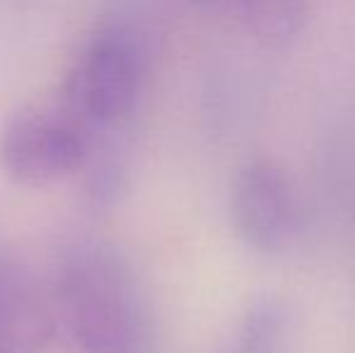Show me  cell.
<instances>
[{"label": "cell", "mask_w": 355, "mask_h": 353, "mask_svg": "<svg viewBox=\"0 0 355 353\" xmlns=\"http://www.w3.org/2000/svg\"><path fill=\"white\" fill-rule=\"evenodd\" d=\"M53 310L83 353H150L136 276L114 247L83 242L63 255Z\"/></svg>", "instance_id": "6da1fadb"}, {"label": "cell", "mask_w": 355, "mask_h": 353, "mask_svg": "<svg viewBox=\"0 0 355 353\" xmlns=\"http://www.w3.org/2000/svg\"><path fill=\"white\" fill-rule=\"evenodd\" d=\"M145 80V56L128 27H104L89 39L63 83L61 104L87 131L89 143L99 131L119 128L133 117Z\"/></svg>", "instance_id": "7a4b0ae2"}, {"label": "cell", "mask_w": 355, "mask_h": 353, "mask_svg": "<svg viewBox=\"0 0 355 353\" xmlns=\"http://www.w3.org/2000/svg\"><path fill=\"white\" fill-rule=\"evenodd\" d=\"M92 153L83 126L61 107L19 109L0 136V165L19 184H51L80 172Z\"/></svg>", "instance_id": "3957f363"}, {"label": "cell", "mask_w": 355, "mask_h": 353, "mask_svg": "<svg viewBox=\"0 0 355 353\" xmlns=\"http://www.w3.org/2000/svg\"><path fill=\"white\" fill-rule=\"evenodd\" d=\"M239 240L259 255H278L297 230V198L283 167L252 160L239 170L230 196Z\"/></svg>", "instance_id": "277c9868"}, {"label": "cell", "mask_w": 355, "mask_h": 353, "mask_svg": "<svg viewBox=\"0 0 355 353\" xmlns=\"http://www.w3.org/2000/svg\"><path fill=\"white\" fill-rule=\"evenodd\" d=\"M53 332V302L22 266L0 257V353H42Z\"/></svg>", "instance_id": "5b68a950"}, {"label": "cell", "mask_w": 355, "mask_h": 353, "mask_svg": "<svg viewBox=\"0 0 355 353\" xmlns=\"http://www.w3.org/2000/svg\"><path fill=\"white\" fill-rule=\"evenodd\" d=\"M220 10L237 15L239 22L266 46L295 42L312 12V0H223Z\"/></svg>", "instance_id": "8992f818"}, {"label": "cell", "mask_w": 355, "mask_h": 353, "mask_svg": "<svg viewBox=\"0 0 355 353\" xmlns=\"http://www.w3.org/2000/svg\"><path fill=\"white\" fill-rule=\"evenodd\" d=\"M288 310L276 295H263L244 312L223 353H283Z\"/></svg>", "instance_id": "52a82bcc"}]
</instances>
